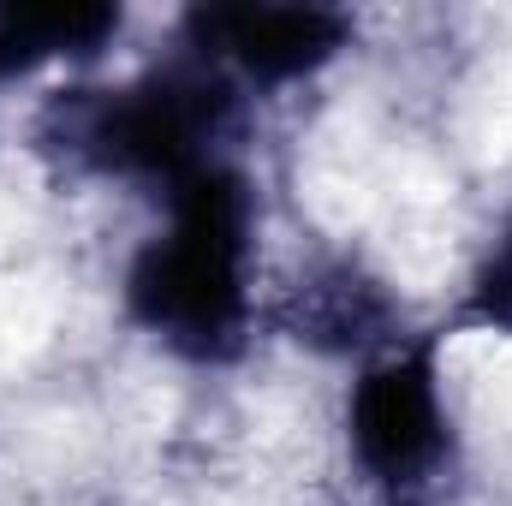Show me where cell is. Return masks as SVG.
I'll list each match as a JSON object with an SVG mask.
<instances>
[{
    "label": "cell",
    "instance_id": "1",
    "mask_svg": "<svg viewBox=\"0 0 512 506\" xmlns=\"http://www.w3.org/2000/svg\"><path fill=\"white\" fill-rule=\"evenodd\" d=\"M161 197H167V227L131 256L126 304L137 328H149L179 358L227 364L251 334V185L239 167L215 161Z\"/></svg>",
    "mask_w": 512,
    "mask_h": 506
},
{
    "label": "cell",
    "instance_id": "2",
    "mask_svg": "<svg viewBox=\"0 0 512 506\" xmlns=\"http://www.w3.org/2000/svg\"><path fill=\"white\" fill-rule=\"evenodd\" d=\"M227 131H233V84L203 54L191 66H155L120 90L66 108L72 155L96 161L102 173L155 179L161 191L227 161L221 155Z\"/></svg>",
    "mask_w": 512,
    "mask_h": 506
},
{
    "label": "cell",
    "instance_id": "3",
    "mask_svg": "<svg viewBox=\"0 0 512 506\" xmlns=\"http://www.w3.org/2000/svg\"><path fill=\"white\" fill-rule=\"evenodd\" d=\"M346 441L358 471L393 501L435 483L447 459V399L429 346H387L358 370L346 399Z\"/></svg>",
    "mask_w": 512,
    "mask_h": 506
},
{
    "label": "cell",
    "instance_id": "4",
    "mask_svg": "<svg viewBox=\"0 0 512 506\" xmlns=\"http://www.w3.org/2000/svg\"><path fill=\"white\" fill-rule=\"evenodd\" d=\"M185 30L209 66L256 84H292L346 48L352 18L334 6H197Z\"/></svg>",
    "mask_w": 512,
    "mask_h": 506
},
{
    "label": "cell",
    "instance_id": "5",
    "mask_svg": "<svg viewBox=\"0 0 512 506\" xmlns=\"http://www.w3.org/2000/svg\"><path fill=\"white\" fill-rule=\"evenodd\" d=\"M120 30L114 6L54 0V6H0V72L60 60V54H96Z\"/></svg>",
    "mask_w": 512,
    "mask_h": 506
},
{
    "label": "cell",
    "instance_id": "6",
    "mask_svg": "<svg viewBox=\"0 0 512 506\" xmlns=\"http://www.w3.org/2000/svg\"><path fill=\"white\" fill-rule=\"evenodd\" d=\"M310 340H328V346H370L376 328H382V298L352 280V274H334L322 286H310V310L298 322Z\"/></svg>",
    "mask_w": 512,
    "mask_h": 506
},
{
    "label": "cell",
    "instance_id": "7",
    "mask_svg": "<svg viewBox=\"0 0 512 506\" xmlns=\"http://www.w3.org/2000/svg\"><path fill=\"white\" fill-rule=\"evenodd\" d=\"M465 322L471 328H489V334H512V221H507V233L489 245L477 280H471Z\"/></svg>",
    "mask_w": 512,
    "mask_h": 506
}]
</instances>
